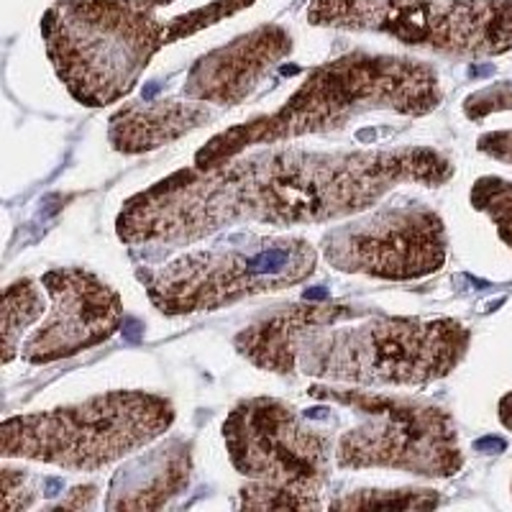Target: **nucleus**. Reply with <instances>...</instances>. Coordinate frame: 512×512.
Masks as SVG:
<instances>
[{
	"label": "nucleus",
	"mask_w": 512,
	"mask_h": 512,
	"mask_svg": "<svg viewBox=\"0 0 512 512\" xmlns=\"http://www.w3.org/2000/svg\"><path fill=\"white\" fill-rule=\"evenodd\" d=\"M469 200L497 226L500 239L512 249V182L487 175L474 182Z\"/></svg>",
	"instance_id": "nucleus-19"
},
{
	"label": "nucleus",
	"mask_w": 512,
	"mask_h": 512,
	"mask_svg": "<svg viewBox=\"0 0 512 512\" xmlns=\"http://www.w3.org/2000/svg\"><path fill=\"white\" fill-rule=\"evenodd\" d=\"M500 111H512V82H500L495 88L479 90V93L469 95L464 103V113L474 121Z\"/></svg>",
	"instance_id": "nucleus-20"
},
{
	"label": "nucleus",
	"mask_w": 512,
	"mask_h": 512,
	"mask_svg": "<svg viewBox=\"0 0 512 512\" xmlns=\"http://www.w3.org/2000/svg\"><path fill=\"white\" fill-rule=\"evenodd\" d=\"M477 149L487 157L505 162L512 167V128L510 131H492V134L479 136Z\"/></svg>",
	"instance_id": "nucleus-22"
},
{
	"label": "nucleus",
	"mask_w": 512,
	"mask_h": 512,
	"mask_svg": "<svg viewBox=\"0 0 512 512\" xmlns=\"http://www.w3.org/2000/svg\"><path fill=\"white\" fill-rule=\"evenodd\" d=\"M364 310L344 303H292L264 315L233 338L239 351L256 369L272 374H292L297 369V354L305 338L318 328L336 326L341 320L361 318Z\"/></svg>",
	"instance_id": "nucleus-13"
},
{
	"label": "nucleus",
	"mask_w": 512,
	"mask_h": 512,
	"mask_svg": "<svg viewBox=\"0 0 512 512\" xmlns=\"http://www.w3.org/2000/svg\"><path fill=\"white\" fill-rule=\"evenodd\" d=\"M290 54L292 36L287 29L277 24L256 26L192 64L182 85V98L210 105H241Z\"/></svg>",
	"instance_id": "nucleus-12"
},
{
	"label": "nucleus",
	"mask_w": 512,
	"mask_h": 512,
	"mask_svg": "<svg viewBox=\"0 0 512 512\" xmlns=\"http://www.w3.org/2000/svg\"><path fill=\"white\" fill-rule=\"evenodd\" d=\"M315 400L344 405L359 423L338 438V469H392L415 477L448 479L464 469L451 413L420 397L313 384Z\"/></svg>",
	"instance_id": "nucleus-8"
},
{
	"label": "nucleus",
	"mask_w": 512,
	"mask_h": 512,
	"mask_svg": "<svg viewBox=\"0 0 512 512\" xmlns=\"http://www.w3.org/2000/svg\"><path fill=\"white\" fill-rule=\"evenodd\" d=\"M315 267L318 254L300 236H233L162 267L136 269V280L159 313L192 315L300 285Z\"/></svg>",
	"instance_id": "nucleus-7"
},
{
	"label": "nucleus",
	"mask_w": 512,
	"mask_h": 512,
	"mask_svg": "<svg viewBox=\"0 0 512 512\" xmlns=\"http://www.w3.org/2000/svg\"><path fill=\"white\" fill-rule=\"evenodd\" d=\"M29 474L21 472V469H11V466H3L0 469V489H3V512L13 510H26V507L34 505L36 492H31L29 487Z\"/></svg>",
	"instance_id": "nucleus-21"
},
{
	"label": "nucleus",
	"mask_w": 512,
	"mask_h": 512,
	"mask_svg": "<svg viewBox=\"0 0 512 512\" xmlns=\"http://www.w3.org/2000/svg\"><path fill=\"white\" fill-rule=\"evenodd\" d=\"M497 413H500V423L505 425L507 431H512V392H510V395L502 397Z\"/></svg>",
	"instance_id": "nucleus-24"
},
{
	"label": "nucleus",
	"mask_w": 512,
	"mask_h": 512,
	"mask_svg": "<svg viewBox=\"0 0 512 512\" xmlns=\"http://www.w3.org/2000/svg\"><path fill=\"white\" fill-rule=\"evenodd\" d=\"M441 497L433 489H354L328 502L331 510H433Z\"/></svg>",
	"instance_id": "nucleus-18"
},
{
	"label": "nucleus",
	"mask_w": 512,
	"mask_h": 512,
	"mask_svg": "<svg viewBox=\"0 0 512 512\" xmlns=\"http://www.w3.org/2000/svg\"><path fill=\"white\" fill-rule=\"evenodd\" d=\"M41 287L49 295V308L21 344V359L31 367L95 349L121 328V295L98 274L82 267L49 269L41 277Z\"/></svg>",
	"instance_id": "nucleus-11"
},
{
	"label": "nucleus",
	"mask_w": 512,
	"mask_h": 512,
	"mask_svg": "<svg viewBox=\"0 0 512 512\" xmlns=\"http://www.w3.org/2000/svg\"><path fill=\"white\" fill-rule=\"evenodd\" d=\"M172 423L175 408L167 397L113 390L64 408L6 418L0 454L67 472H98L157 441Z\"/></svg>",
	"instance_id": "nucleus-5"
},
{
	"label": "nucleus",
	"mask_w": 512,
	"mask_h": 512,
	"mask_svg": "<svg viewBox=\"0 0 512 512\" xmlns=\"http://www.w3.org/2000/svg\"><path fill=\"white\" fill-rule=\"evenodd\" d=\"M95 495H98V487L95 484H85V487H75L70 492V497H64L54 505V510H90L95 505Z\"/></svg>",
	"instance_id": "nucleus-23"
},
{
	"label": "nucleus",
	"mask_w": 512,
	"mask_h": 512,
	"mask_svg": "<svg viewBox=\"0 0 512 512\" xmlns=\"http://www.w3.org/2000/svg\"><path fill=\"white\" fill-rule=\"evenodd\" d=\"M308 21L446 57L487 59L512 49V0H313Z\"/></svg>",
	"instance_id": "nucleus-9"
},
{
	"label": "nucleus",
	"mask_w": 512,
	"mask_h": 512,
	"mask_svg": "<svg viewBox=\"0 0 512 512\" xmlns=\"http://www.w3.org/2000/svg\"><path fill=\"white\" fill-rule=\"evenodd\" d=\"M451 177L454 162L431 146L356 152L274 146L208 169H177L126 200L116 233L131 246H187L239 223H328L359 216L405 182L441 187Z\"/></svg>",
	"instance_id": "nucleus-1"
},
{
	"label": "nucleus",
	"mask_w": 512,
	"mask_h": 512,
	"mask_svg": "<svg viewBox=\"0 0 512 512\" xmlns=\"http://www.w3.org/2000/svg\"><path fill=\"white\" fill-rule=\"evenodd\" d=\"M192 477V446L172 441L136 464L126 466L111 482L108 510H162L182 495Z\"/></svg>",
	"instance_id": "nucleus-14"
},
{
	"label": "nucleus",
	"mask_w": 512,
	"mask_h": 512,
	"mask_svg": "<svg viewBox=\"0 0 512 512\" xmlns=\"http://www.w3.org/2000/svg\"><path fill=\"white\" fill-rule=\"evenodd\" d=\"M167 34V44L195 36L249 8L254 0H146Z\"/></svg>",
	"instance_id": "nucleus-16"
},
{
	"label": "nucleus",
	"mask_w": 512,
	"mask_h": 512,
	"mask_svg": "<svg viewBox=\"0 0 512 512\" xmlns=\"http://www.w3.org/2000/svg\"><path fill=\"white\" fill-rule=\"evenodd\" d=\"M472 333L454 318H369L310 333L297 354L305 377L354 387H423L464 361Z\"/></svg>",
	"instance_id": "nucleus-4"
},
{
	"label": "nucleus",
	"mask_w": 512,
	"mask_h": 512,
	"mask_svg": "<svg viewBox=\"0 0 512 512\" xmlns=\"http://www.w3.org/2000/svg\"><path fill=\"white\" fill-rule=\"evenodd\" d=\"M41 36L67 93L90 108L126 98L167 47L146 0H57L41 18Z\"/></svg>",
	"instance_id": "nucleus-3"
},
{
	"label": "nucleus",
	"mask_w": 512,
	"mask_h": 512,
	"mask_svg": "<svg viewBox=\"0 0 512 512\" xmlns=\"http://www.w3.org/2000/svg\"><path fill=\"white\" fill-rule=\"evenodd\" d=\"M323 256L338 272L392 282L423 280L446 264V226L436 210L420 203L384 205L328 231Z\"/></svg>",
	"instance_id": "nucleus-10"
},
{
	"label": "nucleus",
	"mask_w": 512,
	"mask_h": 512,
	"mask_svg": "<svg viewBox=\"0 0 512 512\" xmlns=\"http://www.w3.org/2000/svg\"><path fill=\"white\" fill-rule=\"evenodd\" d=\"M210 121L205 103L195 100H141L123 105L111 118L108 141L121 154H144L182 139Z\"/></svg>",
	"instance_id": "nucleus-15"
},
{
	"label": "nucleus",
	"mask_w": 512,
	"mask_h": 512,
	"mask_svg": "<svg viewBox=\"0 0 512 512\" xmlns=\"http://www.w3.org/2000/svg\"><path fill=\"white\" fill-rule=\"evenodd\" d=\"M223 441L246 510H320V492L331 479V433L277 397L241 400L223 420Z\"/></svg>",
	"instance_id": "nucleus-6"
},
{
	"label": "nucleus",
	"mask_w": 512,
	"mask_h": 512,
	"mask_svg": "<svg viewBox=\"0 0 512 512\" xmlns=\"http://www.w3.org/2000/svg\"><path fill=\"white\" fill-rule=\"evenodd\" d=\"M441 100V80L428 62L349 52L310 70L282 108L213 136L195 154V167H216L254 146L341 131L374 111L428 116Z\"/></svg>",
	"instance_id": "nucleus-2"
},
{
	"label": "nucleus",
	"mask_w": 512,
	"mask_h": 512,
	"mask_svg": "<svg viewBox=\"0 0 512 512\" xmlns=\"http://www.w3.org/2000/svg\"><path fill=\"white\" fill-rule=\"evenodd\" d=\"M44 292L29 277L11 282L3 292V364H11L21 354L24 333L47 313Z\"/></svg>",
	"instance_id": "nucleus-17"
}]
</instances>
